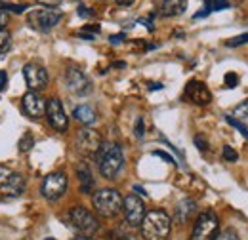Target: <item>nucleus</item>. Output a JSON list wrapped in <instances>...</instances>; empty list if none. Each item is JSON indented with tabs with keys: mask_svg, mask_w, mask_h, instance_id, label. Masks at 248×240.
Wrapping results in <instances>:
<instances>
[{
	"mask_svg": "<svg viewBox=\"0 0 248 240\" xmlns=\"http://www.w3.org/2000/svg\"><path fill=\"white\" fill-rule=\"evenodd\" d=\"M97 164H99V174L105 180H115L124 166L123 149L119 143L107 141L101 145V149L97 152Z\"/></svg>",
	"mask_w": 248,
	"mask_h": 240,
	"instance_id": "obj_1",
	"label": "nucleus"
},
{
	"mask_svg": "<svg viewBox=\"0 0 248 240\" xmlns=\"http://www.w3.org/2000/svg\"><path fill=\"white\" fill-rule=\"evenodd\" d=\"M140 227L145 240H168L172 231V219L166 211L151 210L145 213Z\"/></svg>",
	"mask_w": 248,
	"mask_h": 240,
	"instance_id": "obj_2",
	"label": "nucleus"
},
{
	"mask_svg": "<svg viewBox=\"0 0 248 240\" xmlns=\"http://www.w3.org/2000/svg\"><path fill=\"white\" fill-rule=\"evenodd\" d=\"M92 204L101 217H115L123 211L124 198L115 189H101L93 195Z\"/></svg>",
	"mask_w": 248,
	"mask_h": 240,
	"instance_id": "obj_3",
	"label": "nucleus"
},
{
	"mask_svg": "<svg viewBox=\"0 0 248 240\" xmlns=\"http://www.w3.org/2000/svg\"><path fill=\"white\" fill-rule=\"evenodd\" d=\"M62 21V12L56 8H34L27 14V23L38 32H50Z\"/></svg>",
	"mask_w": 248,
	"mask_h": 240,
	"instance_id": "obj_4",
	"label": "nucleus"
},
{
	"mask_svg": "<svg viewBox=\"0 0 248 240\" xmlns=\"http://www.w3.org/2000/svg\"><path fill=\"white\" fill-rule=\"evenodd\" d=\"M219 235V219L212 210L202 211L195 225H193V233H191V240H216Z\"/></svg>",
	"mask_w": 248,
	"mask_h": 240,
	"instance_id": "obj_5",
	"label": "nucleus"
},
{
	"mask_svg": "<svg viewBox=\"0 0 248 240\" xmlns=\"http://www.w3.org/2000/svg\"><path fill=\"white\" fill-rule=\"evenodd\" d=\"M69 219H71V225L82 233V237H92L99 231V221L97 217L93 215L90 210L82 208V206H75L69 211Z\"/></svg>",
	"mask_w": 248,
	"mask_h": 240,
	"instance_id": "obj_6",
	"label": "nucleus"
},
{
	"mask_svg": "<svg viewBox=\"0 0 248 240\" xmlns=\"http://www.w3.org/2000/svg\"><path fill=\"white\" fill-rule=\"evenodd\" d=\"M75 145H77V150L84 156H97V152L103 145V139L101 135L92 130V128H82L77 132V137H75Z\"/></svg>",
	"mask_w": 248,
	"mask_h": 240,
	"instance_id": "obj_7",
	"label": "nucleus"
},
{
	"mask_svg": "<svg viewBox=\"0 0 248 240\" xmlns=\"http://www.w3.org/2000/svg\"><path fill=\"white\" fill-rule=\"evenodd\" d=\"M67 185V176L63 172H52L42 181V196L48 200H58L65 195Z\"/></svg>",
	"mask_w": 248,
	"mask_h": 240,
	"instance_id": "obj_8",
	"label": "nucleus"
},
{
	"mask_svg": "<svg viewBox=\"0 0 248 240\" xmlns=\"http://www.w3.org/2000/svg\"><path fill=\"white\" fill-rule=\"evenodd\" d=\"M65 84H67L69 91H73L75 95H88L92 91L90 78L77 67H69L65 71Z\"/></svg>",
	"mask_w": 248,
	"mask_h": 240,
	"instance_id": "obj_9",
	"label": "nucleus"
},
{
	"mask_svg": "<svg viewBox=\"0 0 248 240\" xmlns=\"http://www.w3.org/2000/svg\"><path fill=\"white\" fill-rule=\"evenodd\" d=\"M123 211H124V217H126V223L132 225V227H140L141 221H143V217H145V206H143L141 198L136 196V195H128L124 198Z\"/></svg>",
	"mask_w": 248,
	"mask_h": 240,
	"instance_id": "obj_10",
	"label": "nucleus"
},
{
	"mask_svg": "<svg viewBox=\"0 0 248 240\" xmlns=\"http://www.w3.org/2000/svg\"><path fill=\"white\" fill-rule=\"evenodd\" d=\"M23 76L31 91H40L48 84V73L40 63H27L23 67Z\"/></svg>",
	"mask_w": 248,
	"mask_h": 240,
	"instance_id": "obj_11",
	"label": "nucleus"
},
{
	"mask_svg": "<svg viewBox=\"0 0 248 240\" xmlns=\"http://www.w3.org/2000/svg\"><path fill=\"white\" fill-rule=\"evenodd\" d=\"M46 119L50 122V126L58 132H67L69 128V119L65 115V109H63L62 101L58 97L46 101Z\"/></svg>",
	"mask_w": 248,
	"mask_h": 240,
	"instance_id": "obj_12",
	"label": "nucleus"
},
{
	"mask_svg": "<svg viewBox=\"0 0 248 240\" xmlns=\"http://www.w3.org/2000/svg\"><path fill=\"white\" fill-rule=\"evenodd\" d=\"M21 109L29 119H40L46 113V101L38 91H27L21 99Z\"/></svg>",
	"mask_w": 248,
	"mask_h": 240,
	"instance_id": "obj_13",
	"label": "nucleus"
},
{
	"mask_svg": "<svg viewBox=\"0 0 248 240\" xmlns=\"http://www.w3.org/2000/svg\"><path fill=\"white\" fill-rule=\"evenodd\" d=\"M186 95L189 97L191 103L201 105V107H204V105H208V103L212 101V93H210V90L206 88L204 82H199V80H191V82L187 84Z\"/></svg>",
	"mask_w": 248,
	"mask_h": 240,
	"instance_id": "obj_14",
	"label": "nucleus"
},
{
	"mask_svg": "<svg viewBox=\"0 0 248 240\" xmlns=\"http://www.w3.org/2000/svg\"><path fill=\"white\" fill-rule=\"evenodd\" d=\"M23 191H25V180L21 174L8 176L6 181H2V185H0V195L6 193V196H19Z\"/></svg>",
	"mask_w": 248,
	"mask_h": 240,
	"instance_id": "obj_15",
	"label": "nucleus"
},
{
	"mask_svg": "<svg viewBox=\"0 0 248 240\" xmlns=\"http://www.w3.org/2000/svg\"><path fill=\"white\" fill-rule=\"evenodd\" d=\"M197 213V204L193 202V200H182L180 204H178V210H176V221L180 223V225H186L187 221L193 217Z\"/></svg>",
	"mask_w": 248,
	"mask_h": 240,
	"instance_id": "obj_16",
	"label": "nucleus"
},
{
	"mask_svg": "<svg viewBox=\"0 0 248 240\" xmlns=\"http://www.w3.org/2000/svg\"><path fill=\"white\" fill-rule=\"evenodd\" d=\"M187 10V0H164L160 6V14L166 17L182 15Z\"/></svg>",
	"mask_w": 248,
	"mask_h": 240,
	"instance_id": "obj_17",
	"label": "nucleus"
},
{
	"mask_svg": "<svg viewBox=\"0 0 248 240\" xmlns=\"http://www.w3.org/2000/svg\"><path fill=\"white\" fill-rule=\"evenodd\" d=\"M77 176L80 180V191L82 193H90L93 189V178H92V172H90V166L80 162L77 166Z\"/></svg>",
	"mask_w": 248,
	"mask_h": 240,
	"instance_id": "obj_18",
	"label": "nucleus"
},
{
	"mask_svg": "<svg viewBox=\"0 0 248 240\" xmlns=\"http://www.w3.org/2000/svg\"><path fill=\"white\" fill-rule=\"evenodd\" d=\"M73 117L78 120L80 124H84V126H92L93 122L97 120V113L93 111V107H90V105H78L75 109Z\"/></svg>",
	"mask_w": 248,
	"mask_h": 240,
	"instance_id": "obj_19",
	"label": "nucleus"
},
{
	"mask_svg": "<svg viewBox=\"0 0 248 240\" xmlns=\"http://www.w3.org/2000/svg\"><path fill=\"white\" fill-rule=\"evenodd\" d=\"M12 48V34L8 30H0V54H6Z\"/></svg>",
	"mask_w": 248,
	"mask_h": 240,
	"instance_id": "obj_20",
	"label": "nucleus"
},
{
	"mask_svg": "<svg viewBox=\"0 0 248 240\" xmlns=\"http://www.w3.org/2000/svg\"><path fill=\"white\" fill-rule=\"evenodd\" d=\"M225 120H227V122H229V124H231L233 128H237V130H239V132H241V134H243V135H245V137H247V139H248V126H247V124H245V122H241V120H237V119H235V117H229V115L225 117Z\"/></svg>",
	"mask_w": 248,
	"mask_h": 240,
	"instance_id": "obj_21",
	"label": "nucleus"
},
{
	"mask_svg": "<svg viewBox=\"0 0 248 240\" xmlns=\"http://www.w3.org/2000/svg\"><path fill=\"white\" fill-rule=\"evenodd\" d=\"M247 42H248V32H245V34H239V36L229 38V40L225 42V46H227V48H237V46H243V44H247Z\"/></svg>",
	"mask_w": 248,
	"mask_h": 240,
	"instance_id": "obj_22",
	"label": "nucleus"
},
{
	"mask_svg": "<svg viewBox=\"0 0 248 240\" xmlns=\"http://www.w3.org/2000/svg\"><path fill=\"white\" fill-rule=\"evenodd\" d=\"M235 119H241V122H248V99L243 101V103L235 109Z\"/></svg>",
	"mask_w": 248,
	"mask_h": 240,
	"instance_id": "obj_23",
	"label": "nucleus"
},
{
	"mask_svg": "<svg viewBox=\"0 0 248 240\" xmlns=\"http://www.w3.org/2000/svg\"><path fill=\"white\" fill-rule=\"evenodd\" d=\"M32 143H34V139H32L31 134H25L21 139H19V150L21 152H27V150L32 149Z\"/></svg>",
	"mask_w": 248,
	"mask_h": 240,
	"instance_id": "obj_24",
	"label": "nucleus"
},
{
	"mask_svg": "<svg viewBox=\"0 0 248 240\" xmlns=\"http://www.w3.org/2000/svg\"><path fill=\"white\" fill-rule=\"evenodd\" d=\"M216 240H239V235H237V231H233V229H225V231H221V233L217 235Z\"/></svg>",
	"mask_w": 248,
	"mask_h": 240,
	"instance_id": "obj_25",
	"label": "nucleus"
},
{
	"mask_svg": "<svg viewBox=\"0 0 248 240\" xmlns=\"http://www.w3.org/2000/svg\"><path fill=\"white\" fill-rule=\"evenodd\" d=\"M134 134H136V137H138V139H141V137L145 135V122H143V119L136 120V128H134Z\"/></svg>",
	"mask_w": 248,
	"mask_h": 240,
	"instance_id": "obj_26",
	"label": "nucleus"
},
{
	"mask_svg": "<svg viewBox=\"0 0 248 240\" xmlns=\"http://www.w3.org/2000/svg\"><path fill=\"white\" fill-rule=\"evenodd\" d=\"M208 14H212V0H204V8L199 12V14H195V19H201V17H206Z\"/></svg>",
	"mask_w": 248,
	"mask_h": 240,
	"instance_id": "obj_27",
	"label": "nucleus"
},
{
	"mask_svg": "<svg viewBox=\"0 0 248 240\" xmlns=\"http://www.w3.org/2000/svg\"><path fill=\"white\" fill-rule=\"evenodd\" d=\"M221 156H223L225 160H229V162H235V160L239 158V154L231 149V147H227V145H225V147H223V150H221Z\"/></svg>",
	"mask_w": 248,
	"mask_h": 240,
	"instance_id": "obj_28",
	"label": "nucleus"
},
{
	"mask_svg": "<svg viewBox=\"0 0 248 240\" xmlns=\"http://www.w3.org/2000/svg\"><path fill=\"white\" fill-rule=\"evenodd\" d=\"M0 10H4V12L10 10V12H16V14H21L23 10H27V6H23V4H21V6H19V4H2Z\"/></svg>",
	"mask_w": 248,
	"mask_h": 240,
	"instance_id": "obj_29",
	"label": "nucleus"
},
{
	"mask_svg": "<svg viewBox=\"0 0 248 240\" xmlns=\"http://www.w3.org/2000/svg\"><path fill=\"white\" fill-rule=\"evenodd\" d=\"M193 141H195V145H197V147H199L201 150H206V149H208V141H206V137H204L202 134L195 135V139H193Z\"/></svg>",
	"mask_w": 248,
	"mask_h": 240,
	"instance_id": "obj_30",
	"label": "nucleus"
},
{
	"mask_svg": "<svg viewBox=\"0 0 248 240\" xmlns=\"http://www.w3.org/2000/svg\"><path fill=\"white\" fill-rule=\"evenodd\" d=\"M237 82H239V78H237L235 73H227L225 75V88H235Z\"/></svg>",
	"mask_w": 248,
	"mask_h": 240,
	"instance_id": "obj_31",
	"label": "nucleus"
},
{
	"mask_svg": "<svg viewBox=\"0 0 248 240\" xmlns=\"http://www.w3.org/2000/svg\"><path fill=\"white\" fill-rule=\"evenodd\" d=\"M107 239L109 240H128V237L124 235L121 229H115V231H111V233L107 235Z\"/></svg>",
	"mask_w": 248,
	"mask_h": 240,
	"instance_id": "obj_32",
	"label": "nucleus"
},
{
	"mask_svg": "<svg viewBox=\"0 0 248 240\" xmlns=\"http://www.w3.org/2000/svg\"><path fill=\"white\" fill-rule=\"evenodd\" d=\"M223 8H229V2L227 0H212V12H219Z\"/></svg>",
	"mask_w": 248,
	"mask_h": 240,
	"instance_id": "obj_33",
	"label": "nucleus"
},
{
	"mask_svg": "<svg viewBox=\"0 0 248 240\" xmlns=\"http://www.w3.org/2000/svg\"><path fill=\"white\" fill-rule=\"evenodd\" d=\"M38 4H42V6H46V8H56V6H60L63 0H36Z\"/></svg>",
	"mask_w": 248,
	"mask_h": 240,
	"instance_id": "obj_34",
	"label": "nucleus"
},
{
	"mask_svg": "<svg viewBox=\"0 0 248 240\" xmlns=\"http://www.w3.org/2000/svg\"><path fill=\"white\" fill-rule=\"evenodd\" d=\"M153 154H155V156H160V158H164V160H166V162H170V164H176V162H174V158H172L170 154H166V152H162V150H155Z\"/></svg>",
	"mask_w": 248,
	"mask_h": 240,
	"instance_id": "obj_35",
	"label": "nucleus"
},
{
	"mask_svg": "<svg viewBox=\"0 0 248 240\" xmlns=\"http://www.w3.org/2000/svg\"><path fill=\"white\" fill-rule=\"evenodd\" d=\"M78 15H80V17H90V15H92V10L86 8V6H78Z\"/></svg>",
	"mask_w": 248,
	"mask_h": 240,
	"instance_id": "obj_36",
	"label": "nucleus"
},
{
	"mask_svg": "<svg viewBox=\"0 0 248 240\" xmlns=\"http://www.w3.org/2000/svg\"><path fill=\"white\" fill-rule=\"evenodd\" d=\"M6 84H8V75L6 71H0V91L6 88Z\"/></svg>",
	"mask_w": 248,
	"mask_h": 240,
	"instance_id": "obj_37",
	"label": "nucleus"
},
{
	"mask_svg": "<svg viewBox=\"0 0 248 240\" xmlns=\"http://www.w3.org/2000/svg\"><path fill=\"white\" fill-rule=\"evenodd\" d=\"M6 23H8V14L6 12H0V30H4Z\"/></svg>",
	"mask_w": 248,
	"mask_h": 240,
	"instance_id": "obj_38",
	"label": "nucleus"
},
{
	"mask_svg": "<svg viewBox=\"0 0 248 240\" xmlns=\"http://www.w3.org/2000/svg\"><path fill=\"white\" fill-rule=\"evenodd\" d=\"M109 40H111V42H113V44H119V42H121V40H124V34H113V36H111V38H109Z\"/></svg>",
	"mask_w": 248,
	"mask_h": 240,
	"instance_id": "obj_39",
	"label": "nucleus"
},
{
	"mask_svg": "<svg viewBox=\"0 0 248 240\" xmlns=\"http://www.w3.org/2000/svg\"><path fill=\"white\" fill-rule=\"evenodd\" d=\"M117 4H119V6H132L134 0H117Z\"/></svg>",
	"mask_w": 248,
	"mask_h": 240,
	"instance_id": "obj_40",
	"label": "nucleus"
},
{
	"mask_svg": "<svg viewBox=\"0 0 248 240\" xmlns=\"http://www.w3.org/2000/svg\"><path fill=\"white\" fill-rule=\"evenodd\" d=\"M134 191H138V193H141V195H143V196H145V195H147V193H145V191H143V189H141V187H134Z\"/></svg>",
	"mask_w": 248,
	"mask_h": 240,
	"instance_id": "obj_41",
	"label": "nucleus"
},
{
	"mask_svg": "<svg viewBox=\"0 0 248 240\" xmlns=\"http://www.w3.org/2000/svg\"><path fill=\"white\" fill-rule=\"evenodd\" d=\"M73 240H93V239H90V237H77V239Z\"/></svg>",
	"mask_w": 248,
	"mask_h": 240,
	"instance_id": "obj_42",
	"label": "nucleus"
},
{
	"mask_svg": "<svg viewBox=\"0 0 248 240\" xmlns=\"http://www.w3.org/2000/svg\"><path fill=\"white\" fill-rule=\"evenodd\" d=\"M46 240H54V239H46Z\"/></svg>",
	"mask_w": 248,
	"mask_h": 240,
	"instance_id": "obj_43",
	"label": "nucleus"
},
{
	"mask_svg": "<svg viewBox=\"0 0 248 240\" xmlns=\"http://www.w3.org/2000/svg\"><path fill=\"white\" fill-rule=\"evenodd\" d=\"M23 240H29V239H23Z\"/></svg>",
	"mask_w": 248,
	"mask_h": 240,
	"instance_id": "obj_44",
	"label": "nucleus"
}]
</instances>
